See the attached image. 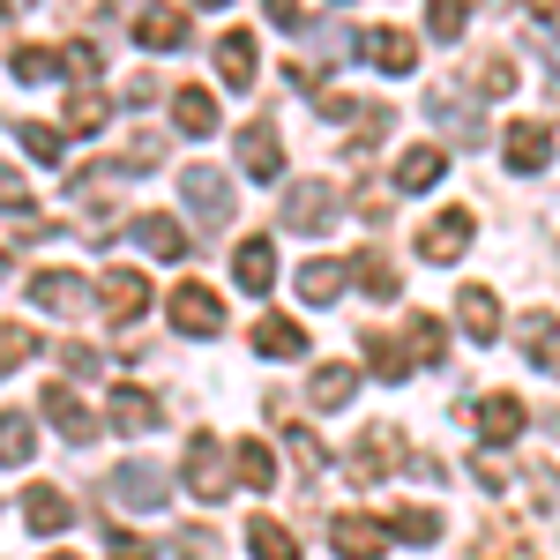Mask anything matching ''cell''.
<instances>
[{
    "label": "cell",
    "mask_w": 560,
    "mask_h": 560,
    "mask_svg": "<svg viewBox=\"0 0 560 560\" xmlns=\"http://www.w3.org/2000/svg\"><path fill=\"white\" fill-rule=\"evenodd\" d=\"M396 464H404V427H396V419H374V427L359 433V448L345 456L351 486H382Z\"/></svg>",
    "instance_id": "6da1fadb"
},
{
    "label": "cell",
    "mask_w": 560,
    "mask_h": 560,
    "mask_svg": "<svg viewBox=\"0 0 560 560\" xmlns=\"http://www.w3.org/2000/svg\"><path fill=\"white\" fill-rule=\"evenodd\" d=\"M187 493H195V501H224V493H232V471H224V441H217L210 427L202 433H187Z\"/></svg>",
    "instance_id": "7a4b0ae2"
},
{
    "label": "cell",
    "mask_w": 560,
    "mask_h": 560,
    "mask_svg": "<svg viewBox=\"0 0 560 560\" xmlns=\"http://www.w3.org/2000/svg\"><path fill=\"white\" fill-rule=\"evenodd\" d=\"M337 210H345V195H337L329 179H300V187L284 195V224H292L300 240H314V232H329V224H337Z\"/></svg>",
    "instance_id": "3957f363"
},
{
    "label": "cell",
    "mask_w": 560,
    "mask_h": 560,
    "mask_svg": "<svg viewBox=\"0 0 560 560\" xmlns=\"http://www.w3.org/2000/svg\"><path fill=\"white\" fill-rule=\"evenodd\" d=\"M105 493H113V501H128V509H165V501H173V478L135 456V464H120V471L105 478Z\"/></svg>",
    "instance_id": "277c9868"
},
{
    "label": "cell",
    "mask_w": 560,
    "mask_h": 560,
    "mask_svg": "<svg viewBox=\"0 0 560 560\" xmlns=\"http://www.w3.org/2000/svg\"><path fill=\"white\" fill-rule=\"evenodd\" d=\"M464 419H471V433L486 441V448H501V441H516V433H523V404L509 396V388H493V396L464 404Z\"/></svg>",
    "instance_id": "5b68a950"
},
{
    "label": "cell",
    "mask_w": 560,
    "mask_h": 560,
    "mask_svg": "<svg viewBox=\"0 0 560 560\" xmlns=\"http://www.w3.org/2000/svg\"><path fill=\"white\" fill-rule=\"evenodd\" d=\"M165 314H173L179 337H217V329H224V306H217L210 284H179L173 300H165Z\"/></svg>",
    "instance_id": "8992f818"
},
{
    "label": "cell",
    "mask_w": 560,
    "mask_h": 560,
    "mask_svg": "<svg viewBox=\"0 0 560 560\" xmlns=\"http://www.w3.org/2000/svg\"><path fill=\"white\" fill-rule=\"evenodd\" d=\"M546 165H553V120H516L509 128V173L538 179Z\"/></svg>",
    "instance_id": "52a82bcc"
},
{
    "label": "cell",
    "mask_w": 560,
    "mask_h": 560,
    "mask_svg": "<svg viewBox=\"0 0 560 560\" xmlns=\"http://www.w3.org/2000/svg\"><path fill=\"white\" fill-rule=\"evenodd\" d=\"M135 240H142V255H158V261H187L195 255V240H187V224H179V217H165V210H142L128 224Z\"/></svg>",
    "instance_id": "ba28073f"
},
{
    "label": "cell",
    "mask_w": 560,
    "mask_h": 560,
    "mask_svg": "<svg viewBox=\"0 0 560 560\" xmlns=\"http://www.w3.org/2000/svg\"><path fill=\"white\" fill-rule=\"evenodd\" d=\"M240 173H247V179H277V173H284L277 120H247V128H240Z\"/></svg>",
    "instance_id": "9c48e42d"
},
{
    "label": "cell",
    "mask_w": 560,
    "mask_h": 560,
    "mask_svg": "<svg viewBox=\"0 0 560 560\" xmlns=\"http://www.w3.org/2000/svg\"><path fill=\"white\" fill-rule=\"evenodd\" d=\"M179 195L195 202V217H202V224H232V187H224V173L187 165V173H179Z\"/></svg>",
    "instance_id": "30bf717a"
},
{
    "label": "cell",
    "mask_w": 560,
    "mask_h": 560,
    "mask_svg": "<svg viewBox=\"0 0 560 560\" xmlns=\"http://www.w3.org/2000/svg\"><path fill=\"white\" fill-rule=\"evenodd\" d=\"M329 546L345 560H382L388 553V523H374V516H337L329 523Z\"/></svg>",
    "instance_id": "8fae6325"
},
{
    "label": "cell",
    "mask_w": 560,
    "mask_h": 560,
    "mask_svg": "<svg viewBox=\"0 0 560 560\" xmlns=\"http://www.w3.org/2000/svg\"><path fill=\"white\" fill-rule=\"evenodd\" d=\"M45 419L68 433V441H97V411H90L68 382H45Z\"/></svg>",
    "instance_id": "7c38bea8"
},
{
    "label": "cell",
    "mask_w": 560,
    "mask_h": 560,
    "mask_svg": "<svg viewBox=\"0 0 560 560\" xmlns=\"http://www.w3.org/2000/svg\"><path fill=\"white\" fill-rule=\"evenodd\" d=\"M31 300H38L45 314H83L90 284L75 277V269H38V277H31Z\"/></svg>",
    "instance_id": "4fadbf2b"
},
{
    "label": "cell",
    "mask_w": 560,
    "mask_h": 560,
    "mask_svg": "<svg viewBox=\"0 0 560 560\" xmlns=\"http://www.w3.org/2000/svg\"><path fill=\"white\" fill-rule=\"evenodd\" d=\"M359 52H366L382 75H411V68H419V38H411V31H388V23H382V31H366Z\"/></svg>",
    "instance_id": "5bb4252c"
},
{
    "label": "cell",
    "mask_w": 560,
    "mask_h": 560,
    "mask_svg": "<svg viewBox=\"0 0 560 560\" xmlns=\"http://www.w3.org/2000/svg\"><path fill=\"white\" fill-rule=\"evenodd\" d=\"M464 247H471V210H441L427 232H419V255L427 261H456Z\"/></svg>",
    "instance_id": "9a60e30c"
},
{
    "label": "cell",
    "mask_w": 560,
    "mask_h": 560,
    "mask_svg": "<svg viewBox=\"0 0 560 560\" xmlns=\"http://www.w3.org/2000/svg\"><path fill=\"white\" fill-rule=\"evenodd\" d=\"M456 329H464L471 345H493V337H501V306H493L486 284H464V292H456Z\"/></svg>",
    "instance_id": "2e32d148"
},
{
    "label": "cell",
    "mask_w": 560,
    "mask_h": 560,
    "mask_svg": "<svg viewBox=\"0 0 560 560\" xmlns=\"http://www.w3.org/2000/svg\"><path fill=\"white\" fill-rule=\"evenodd\" d=\"M90 300L105 306V314H113V322H135V314H142V306H150V284H142V277H135V269H105V284H97V292H90Z\"/></svg>",
    "instance_id": "e0dca14e"
},
{
    "label": "cell",
    "mask_w": 560,
    "mask_h": 560,
    "mask_svg": "<svg viewBox=\"0 0 560 560\" xmlns=\"http://www.w3.org/2000/svg\"><path fill=\"white\" fill-rule=\"evenodd\" d=\"M441 165H448V158H441L433 142H411V150L396 158V179H388V187H396V195H427L433 179H441Z\"/></svg>",
    "instance_id": "ac0fdd59"
},
{
    "label": "cell",
    "mask_w": 560,
    "mask_h": 560,
    "mask_svg": "<svg viewBox=\"0 0 560 560\" xmlns=\"http://www.w3.org/2000/svg\"><path fill=\"white\" fill-rule=\"evenodd\" d=\"M23 516H31L38 538H60V530L75 523V509H68V493H60V486H31V493H23Z\"/></svg>",
    "instance_id": "d6986e66"
},
{
    "label": "cell",
    "mask_w": 560,
    "mask_h": 560,
    "mask_svg": "<svg viewBox=\"0 0 560 560\" xmlns=\"http://www.w3.org/2000/svg\"><path fill=\"white\" fill-rule=\"evenodd\" d=\"M232 277H240V292H269L277 284V247L269 240H240V255H232Z\"/></svg>",
    "instance_id": "ffe728a7"
},
{
    "label": "cell",
    "mask_w": 560,
    "mask_h": 560,
    "mask_svg": "<svg viewBox=\"0 0 560 560\" xmlns=\"http://www.w3.org/2000/svg\"><path fill=\"white\" fill-rule=\"evenodd\" d=\"M217 75L232 90H255V31H224L217 38Z\"/></svg>",
    "instance_id": "44dd1931"
},
{
    "label": "cell",
    "mask_w": 560,
    "mask_h": 560,
    "mask_svg": "<svg viewBox=\"0 0 560 560\" xmlns=\"http://www.w3.org/2000/svg\"><path fill=\"white\" fill-rule=\"evenodd\" d=\"M105 419H113L120 433H150V427H158V396H150V388H113Z\"/></svg>",
    "instance_id": "7402d4cb"
},
{
    "label": "cell",
    "mask_w": 560,
    "mask_h": 560,
    "mask_svg": "<svg viewBox=\"0 0 560 560\" xmlns=\"http://www.w3.org/2000/svg\"><path fill=\"white\" fill-rule=\"evenodd\" d=\"M396 345H404V359H411V366H433V359H441V351H448V329H441V322H433V314H411V322H404V337H396Z\"/></svg>",
    "instance_id": "603a6c76"
},
{
    "label": "cell",
    "mask_w": 560,
    "mask_h": 560,
    "mask_svg": "<svg viewBox=\"0 0 560 560\" xmlns=\"http://www.w3.org/2000/svg\"><path fill=\"white\" fill-rule=\"evenodd\" d=\"M173 128L195 135V142L217 135V97H210V90H173Z\"/></svg>",
    "instance_id": "cb8c5ba5"
},
{
    "label": "cell",
    "mask_w": 560,
    "mask_h": 560,
    "mask_svg": "<svg viewBox=\"0 0 560 560\" xmlns=\"http://www.w3.org/2000/svg\"><path fill=\"white\" fill-rule=\"evenodd\" d=\"M351 388H359V374H351V366H314V382H306V404H314V411H345Z\"/></svg>",
    "instance_id": "d4e9b609"
},
{
    "label": "cell",
    "mask_w": 560,
    "mask_h": 560,
    "mask_svg": "<svg viewBox=\"0 0 560 560\" xmlns=\"http://www.w3.org/2000/svg\"><path fill=\"white\" fill-rule=\"evenodd\" d=\"M255 351H269V359H306V329L284 322V314H269V322H255Z\"/></svg>",
    "instance_id": "484cf974"
},
{
    "label": "cell",
    "mask_w": 560,
    "mask_h": 560,
    "mask_svg": "<svg viewBox=\"0 0 560 560\" xmlns=\"http://www.w3.org/2000/svg\"><path fill=\"white\" fill-rule=\"evenodd\" d=\"M135 38L150 45V52H179V45H187V15H173V8H150V15L135 23Z\"/></svg>",
    "instance_id": "4316f807"
},
{
    "label": "cell",
    "mask_w": 560,
    "mask_h": 560,
    "mask_svg": "<svg viewBox=\"0 0 560 560\" xmlns=\"http://www.w3.org/2000/svg\"><path fill=\"white\" fill-rule=\"evenodd\" d=\"M247 546H255V560H300V538H292L277 516H255V523H247Z\"/></svg>",
    "instance_id": "83f0119b"
},
{
    "label": "cell",
    "mask_w": 560,
    "mask_h": 560,
    "mask_svg": "<svg viewBox=\"0 0 560 560\" xmlns=\"http://www.w3.org/2000/svg\"><path fill=\"white\" fill-rule=\"evenodd\" d=\"M345 284H351L345 261H306V269H300V300H314V306H329Z\"/></svg>",
    "instance_id": "f1b7e54d"
},
{
    "label": "cell",
    "mask_w": 560,
    "mask_h": 560,
    "mask_svg": "<svg viewBox=\"0 0 560 560\" xmlns=\"http://www.w3.org/2000/svg\"><path fill=\"white\" fill-rule=\"evenodd\" d=\"M523 359H530L538 374H553V306H538V314L523 322Z\"/></svg>",
    "instance_id": "f546056e"
},
{
    "label": "cell",
    "mask_w": 560,
    "mask_h": 560,
    "mask_svg": "<svg viewBox=\"0 0 560 560\" xmlns=\"http://www.w3.org/2000/svg\"><path fill=\"white\" fill-rule=\"evenodd\" d=\"M232 464H240V486H255V493L277 486V456H269L261 441H240V448H232Z\"/></svg>",
    "instance_id": "4dcf8cb0"
},
{
    "label": "cell",
    "mask_w": 560,
    "mask_h": 560,
    "mask_svg": "<svg viewBox=\"0 0 560 560\" xmlns=\"http://www.w3.org/2000/svg\"><path fill=\"white\" fill-rule=\"evenodd\" d=\"M31 448H38V427L23 411H0V464H31Z\"/></svg>",
    "instance_id": "1f68e13d"
},
{
    "label": "cell",
    "mask_w": 560,
    "mask_h": 560,
    "mask_svg": "<svg viewBox=\"0 0 560 560\" xmlns=\"http://www.w3.org/2000/svg\"><path fill=\"white\" fill-rule=\"evenodd\" d=\"M105 120H113V105H105L97 90H75V97H68V135H97Z\"/></svg>",
    "instance_id": "d6a6232c"
},
{
    "label": "cell",
    "mask_w": 560,
    "mask_h": 560,
    "mask_svg": "<svg viewBox=\"0 0 560 560\" xmlns=\"http://www.w3.org/2000/svg\"><path fill=\"white\" fill-rule=\"evenodd\" d=\"M366 359H374V374H382V382H404V374H411L404 345H396V337H382V329H366Z\"/></svg>",
    "instance_id": "836d02e7"
},
{
    "label": "cell",
    "mask_w": 560,
    "mask_h": 560,
    "mask_svg": "<svg viewBox=\"0 0 560 560\" xmlns=\"http://www.w3.org/2000/svg\"><path fill=\"white\" fill-rule=\"evenodd\" d=\"M388 530H396V538H411V546H433V538H441V509H396Z\"/></svg>",
    "instance_id": "e575fe53"
},
{
    "label": "cell",
    "mask_w": 560,
    "mask_h": 560,
    "mask_svg": "<svg viewBox=\"0 0 560 560\" xmlns=\"http://www.w3.org/2000/svg\"><path fill=\"white\" fill-rule=\"evenodd\" d=\"M15 135H23V150H31L38 165H60V150H68L60 128H45V120H15Z\"/></svg>",
    "instance_id": "d590c367"
},
{
    "label": "cell",
    "mask_w": 560,
    "mask_h": 560,
    "mask_svg": "<svg viewBox=\"0 0 560 560\" xmlns=\"http://www.w3.org/2000/svg\"><path fill=\"white\" fill-rule=\"evenodd\" d=\"M173 553L179 560H224V546H217L210 523H187V530H173Z\"/></svg>",
    "instance_id": "8d00e7d4"
},
{
    "label": "cell",
    "mask_w": 560,
    "mask_h": 560,
    "mask_svg": "<svg viewBox=\"0 0 560 560\" xmlns=\"http://www.w3.org/2000/svg\"><path fill=\"white\" fill-rule=\"evenodd\" d=\"M23 359H38V337H31L23 322H0V374L23 366Z\"/></svg>",
    "instance_id": "74e56055"
},
{
    "label": "cell",
    "mask_w": 560,
    "mask_h": 560,
    "mask_svg": "<svg viewBox=\"0 0 560 560\" xmlns=\"http://www.w3.org/2000/svg\"><path fill=\"white\" fill-rule=\"evenodd\" d=\"M359 284H366L374 300H396V269H388L382 247H374V255H359Z\"/></svg>",
    "instance_id": "f35d334b"
},
{
    "label": "cell",
    "mask_w": 560,
    "mask_h": 560,
    "mask_svg": "<svg viewBox=\"0 0 560 560\" xmlns=\"http://www.w3.org/2000/svg\"><path fill=\"white\" fill-rule=\"evenodd\" d=\"M427 23H433V38H464L471 8H464V0H427Z\"/></svg>",
    "instance_id": "ab89813d"
},
{
    "label": "cell",
    "mask_w": 560,
    "mask_h": 560,
    "mask_svg": "<svg viewBox=\"0 0 560 560\" xmlns=\"http://www.w3.org/2000/svg\"><path fill=\"white\" fill-rule=\"evenodd\" d=\"M471 560H530V546H523V538H509V530H486V538L471 546Z\"/></svg>",
    "instance_id": "60d3db41"
},
{
    "label": "cell",
    "mask_w": 560,
    "mask_h": 560,
    "mask_svg": "<svg viewBox=\"0 0 560 560\" xmlns=\"http://www.w3.org/2000/svg\"><path fill=\"white\" fill-rule=\"evenodd\" d=\"M15 75H23V83H45V75H60V60H52L45 45H23V52H15Z\"/></svg>",
    "instance_id": "b9f144b4"
},
{
    "label": "cell",
    "mask_w": 560,
    "mask_h": 560,
    "mask_svg": "<svg viewBox=\"0 0 560 560\" xmlns=\"http://www.w3.org/2000/svg\"><path fill=\"white\" fill-rule=\"evenodd\" d=\"M52 359L68 366V382H90V374L105 366V359H97V351H90V345H60V351H52Z\"/></svg>",
    "instance_id": "7bdbcfd3"
},
{
    "label": "cell",
    "mask_w": 560,
    "mask_h": 560,
    "mask_svg": "<svg viewBox=\"0 0 560 560\" xmlns=\"http://www.w3.org/2000/svg\"><path fill=\"white\" fill-rule=\"evenodd\" d=\"M478 90H486V97H509V90H516V60H486V68H478Z\"/></svg>",
    "instance_id": "ee69618b"
},
{
    "label": "cell",
    "mask_w": 560,
    "mask_h": 560,
    "mask_svg": "<svg viewBox=\"0 0 560 560\" xmlns=\"http://www.w3.org/2000/svg\"><path fill=\"white\" fill-rule=\"evenodd\" d=\"M0 210L31 217V187H23V173H15V165H0Z\"/></svg>",
    "instance_id": "f6af8a7d"
},
{
    "label": "cell",
    "mask_w": 560,
    "mask_h": 560,
    "mask_svg": "<svg viewBox=\"0 0 560 560\" xmlns=\"http://www.w3.org/2000/svg\"><path fill=\"white\" fill-rule=\"evenodd\" d=\"M105 553H113V560H158V546H150V538H135V530H113V538H105Z\"/></svg>",
    "instance_id": "bcb514c9"
},
{
    "label": "cell",
    "mask_w": 560,
    "mask_h": 560,
    "mask_svg": "<svg viewBox=\"0 0 560 560\" xmlns=\"http://www.w3.org/2000/svg\"><path fill=\"white\" fill-rule=\"evenodd\" d=\"M277 31H306V0H261Z\"/></svg>",
    "instance_id": "7dc6e473"
},
{
    "label": "cell",
    "mask_w": 560,
    "mask_h": 560,
    "mask_svg": "<svg viewBox=\"0 0 560 560\" xmlns=\"http://www.w3.org/2000/svg\"><path fill=\"white\" fill-rule=\"evenodd\" d=\"M471 478L486 486V493H501V486H509V464H501V456H478V464H471Z\"/></svg>",
    "instance_id": "c3c4849f"
},
{
    "label": "cell",
    "mask_w": 560,
    "mask_h": 560,
    "mask_svg": "<svg viewBox=\"0 0 560 560\" xmlns=\"http://www.w3.org/2000/svg\"><path fill=\"white\" fill-rule=\"evenodd\" d=\"M23 8H38V0H0V15H23Z\"/></svg>",
    "instance_id": "681fc988"
},
{
    "label": "cell",
    "mask_w": 560,
    "mask_h": 560,
    "mask_svg": "<svg viewBox=\"0 0 560 560\" xmlns=\"http://www.w3.org/2000/svg\"><path fill=\"white\" fill-rule=\"evenodd\" d=\"M195 8H224V0H195Z\"/></svg>",
    "instance_id": "f907efd6"
},
{
    "label": "cell",
    "mask_w": 560,
    "mask_h": 560,
    "mask_svg": "<svg viewBox=\"0 0 560 560\" xmlns=\"http://www.w3.org/2000/svg\"><path fill=\"white\" fill-rule=\"evenodd\" d=\"M0 277H8V247H0Z\"/></svg>",
    "instance_id": "816d5d0a"
},
{
    "label": "cell",
    "mask_w": 560,
    "mask_h": 560,
    "mask_svg": "<svg viewBox=\"0 0 560 560\" xmlns=\"http://www.w3.org/2000/svg\"><path fill=\"white\" fill-rule=\"evenodd\" d=\"M45 560H75V553H45Z\"/></svg>",
    "instance_id": "f5cc1de1"
}]
</instances>
